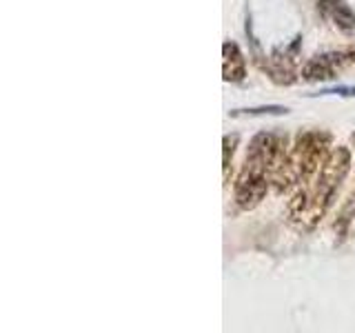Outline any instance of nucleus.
Returning <instances> with one entry per match:
<instances>
[{"mask_svg": "<svg viewBox=\"0 0 355 333\" xmlns=\"http://www.w3.org/2000/svg\"><path fill=\"white\" fill-rule=\"evenodd\" d=\"M331 136L324 131H304L295 138L291 151L275 166L271 182L277 194L288 191L291 187H302L313 178L320 166L329 158Z\"/></svg>", "mask_w": 355, "mask_h": 333, "instance_id": "7ed1b4c3", "label": "nucleus"}, {"mask_svg": "<svg viewBox=\"0 0 355 333\" xmlns=\"http://www.w3.org/2000/svg\"><path fill=\"white\" fill-rule=\"evenodd\" d=\"M286 107H277V105H271V107H255V109H238V111H233V116H240V114H247V116H282L286 114Z\"/></svg>", "mask_w": 355, "mask_h": 333, "instance_id": "6e6552de", "label": "nucleus"}, {"mask_svg": "<svg viewBox=\"0 0 355 333\" xmlns=\"http://www.w3.org/2000/svg\"><path fill=\"white\" fill-rule=\"evenodd\" d=\"M349 65H355V47L342 49V51H329L313 56L302 69V78L309 83H322L331 80L340 74L342 69H347Z\"/></svg>", "mask_w": 355, "mask_h": 333, "instance_id": "20e7f679", "label": "nucleus"}, {"mask_svg": "<svg viewBox=\"0 0 355 333\" xmlns=\"http://www.w3.org/2000/svg\"><path fill=\"white\" fill-rule=\"evenodd\" d=\"M286 155V138L277 133H258L244 155L242 171L236 180V205L244 211L258 207L269 191L275 166Z\"/></svg>", "mask_w": 355, "mask_h": 333, "instance_id": "f03ea898", "label": "nucleus"}, {"mask_svg": "<svg viewBox=\"0 0 355 333\" xmlns=\"http://www.w3.org/2000/svg\"><path fill=\"white\" fill-rule=\"evenodd\" d=\"M349 169L351 153L347 147H338L336 151L329 153V158L320 166V171L306 185L297 189V194L291 198L286 211L288 222L297 231H311L324 218Z\"/></svg>", "mask_w": 355, "mask_h": 333, "instance_id": "f257e3e1", "label": "nucleus"}, {"mask_svg": "<svg viewBox=\"0 0 355 333\" xmlns=\"http://www.w3.org/2000/svg\"><path fill=\"white\" fill-rule=\"evenodd\" d=\"M320 9L336 22V27L344 33L355 31V14L344 0H320Z\"/></svg>", "mask_w": 355, "mask_h": 333, "instance_id": "423d86ee", "label": "nucleus"}, {"mask_svg": "<svg viewBox=\"0 0 355 333\" xmlns=\"http://www.w3.org/2000/svg\"><path fill=\"white\" fill-rule=\"evenodd\" d=\"M238 136H225L222 140V173H225V182H229V169H231V158L236 151Z\"/></svg>", "mask_w": 355, "mask_h": 333, "instance_id": "0eeeda50", "label": "nucleus"}, {"mask_svg": "<svg viewBox=\"0 0 355 333\" xmlns=\"http://www.w3.org/2000/svg\"><path fill=\"white\" fill-rule=\"evenodd\" d=\"M247 76V60L236 42L227 40L222 44V78L227 83H242Z\"/></svg>", "mask_w": 355, "mask_h": 333, "instance_id": "39448f33", "label": "nucleus"}]
</instances>
